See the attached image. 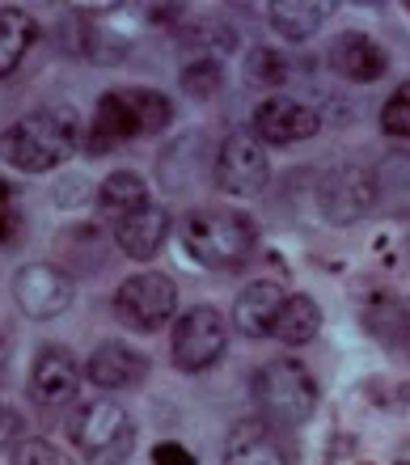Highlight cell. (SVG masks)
Masks as SVG:
<instances>
[{
	"instance_id": "1",
	"label": "cell",
	"mask_w": 410,
	"mask_h": 465,
	"mask_svg": "<svg viewBox=\"0 0 410 465\" xmlns=\"http://www.w3.org/2000/svg\"><path fill=\"white\" fill-rule=\"evenodd\" d=\"M76 144H81V119H76V111L64 106V102H51V106H38V111L22 114V119H13L5 127L0 157L22 173H47L60 161L73 157Z\"/></svg>"
},
{
	"instance_id": "2",
	"label": "cell",
	"mask_w": 410,
	"mask_h": 465,
	"mask_svg": "<svg viewBox=\"0 0 410 465\" xmlns=\"http://www.w3.org/2000/svg\"><path fill=\"white\" fill-rule=\"evenodd\" d=\"M174 119V102L161 89H106L94 106L89 132V153H115V148L157 135Z\"/></svg>"
},
{
	"instance_id": "3",
	"label": "cell",
	"mask_w": 410,
	"mask_h": 465,
	"mask_svg": "<svg viewBox=\"0 0 410 465\" xmlns=\"http://www.w3.org/2000/svg\"><path fill=\"white\" fill-rule=\"evenodd\" d=\"M182 250L212 271L242 267L258 245V224L242 208H195L178 221Z\"/></svg>"
},
{
	"instance_id": "4",
	"label": "cell",
	"mask_w": 410,
	"mask_h": 465,
	"mask_svg": "<svg viewBox=\"0 0 410 465\" xmlns=\"http://www.w3.org/2000/svg\"><path fill=\"white\" fill-rule=\"evenodd\" d=\"M68 436L73 449L81 453L85 465H123L135 453V423L119 402L94 398V402L76 406L68 419Z\"/></svg>"
},
{
	"instance_id": "5",
	"label": "cell",
	"mask_w": 410,
	"mask_h": 465,
	"mask_svg": "<svg viewBox=\"0 0 410 465\" xmlns=\"http://www.w3.org/2000/svg\"><path fill=\"white\" fill-rule=\"evenodd\" d=\"M250 393L258 411L266 415V423H284V428H296L314 415L317 406V381L309 377V368L301 360H266L250 381Z\"/></svg>"
},
{
	"instance_id": "6",
	"label": "cell",
	"mask_w": 410,
	"mask_h": 465,
	"mask_svg": "<svg viewBox=\"0 0 410 465\" xmlns=\"http://www.w3.org/2000/svg\"><path fill=\"white\" fill-rule=\"evenodd\" d=\"M115 318L140 334L165 331L178 322V283L161 271H135L115 288Z\"/></svg>"
},
{
	"instance_id": "7",
	"label": "cell",
	"mask_w": 410,
	"mask_h": 465,
	"mask_svg": "<svg viewBox=\"0 0 410 465\" xmlns=\"http://www.w3.org/2000/svg\"><path fill=\"white\" fill-rule=\"evenodd\" d=\"M229 347V322L212 305H195L178 313L169 334V360L178 372H207Z\"/></svg>"
},
{
	"instance_id": "8",
	"label": "cell",
	"mask_w": 410,
	"mask_h": 465,
	"mask_svg": "<svg viewBox=\"0 0 410 465\" xmlns=\"http://www.w3.org/2000/svg\"><path fill=\"white\" fill-rule=\"evenodd\" d=\"M271 178V161H266V144L254 132H229L216 148L212 161V183L233 199L258 195Z\"/></svg>"
},
{
	"instance_id": "9",
	"label": "cell",
	"mask_w": 410,
	"mask_h": 465,
	"mask_svg": "<svg viewBox=\"0 0 410 465\" xmlns=\"http://www.w3.org/2000/svg\"><path fill=\"white\" fill-rule=\"evenodd\" d=\"M381 203L376 191V170L368 165H335L317 183V208L330 224H355Z\"/></svg>"
},
{
	"instance_id": "10",
	"label": "cell",
	"mask_w": 410,
	"mask_h": 465,
	"mask_svg": "<svg viewBox=\"0 0 410 465\" xmlns=\"http://www.w3.org/2000/svg\"><path fill=\"white\" fill-rule=\"evenodd\" d=\"M13 301H17V309H22L25 318L47 322L73 309L76 283H73V275H64L51 262H25L13 275Z\"/></svg>"
},
{
	"instance_id": "11",
	"label": "cell",
	"mask_w": 410,
	"mask_h": 465,
	"mask_svg": "<svg viewBox=\"0 0 410 465\" xmlns=\"http://www.w3.org/2000/svg\"><path fill=\"white\" fill-rule=\"evenodd\" d=\"M317 127H322V119L314 106L301 98H284V94L258 102V111H254V135L263 144H301V140L317 135Z\"/></svg>"
},
{
	"instance_id": "12",
	"label": "cell",
	"mask_w": 410,
	"mask_h": 465,
	"mask_svg": "<svg viewBox=\"0 0 410 465\" xmlns=\"http://www.w3.org/2000/svg\"><path fill=\"white\" fill-rule=\"evenodd\" d=\"M76 390H81V360L60 343L38 347L35 364H30V393H35V402L64 406L76 398Z\"/></svg>"
},
{
	"instance_id": "13",
	"label": "cell",
	"mask_w": 410,
	"mask_h": 465,
	"mask_svg": "<svg viewBox=\"0 0 410 465\" xmlns=\"http://www.w3.org/2000/svg\"><path fill=\"white\" fill-rule=\"evenodd\" d=\"M85 377L106 393L135 390V385H145V377H148V355L135 351V347L123 343V339H106V343L94 347L89 364H85Z\"/></svg>"
},
{
	"instance_id": "14",
	"label": "cell",
	"mask_w": 410,
	"mask_h": 465,
	"mask_svg": "<svg viewBox=\"0 0 410 465\" xmlns=\"http://www.w3.org/2000/svg\"><path fill=\"white\" fill-rule=\"evenodd\" d=\"M326 60H330V68H335V76H343V81H351V85H373V81H381V76L389 73L385 47H381L376 38L360 35V30L338 35L335 43H330Z\"/></svg>"
},
{
	"instance_id": "15",
	"label": "cell",
	"mask_w": 410,
	"mask_h": 465,
	"mask_svg": "<svg viewBox=\"0 0 410 465\" xmlns=\"http://www.w3.org/2000/svg\"><path fill=\"white\" fill-rule=\"evenodd\" d=\"M169 229H174L169 212L161 203H148V208L132 212L115 224V245L135 262H153L161 254V245L169 242Z\"/></svg>"
},
{
	"instance_id": "16",
	"label": "cell",
	"mask_w": 410,
	"mask_h": 465,
	"mask_svg": "<svg viewBox=\"0 0 410 465\" xmlns=\"http://www.w3.org/2000/svg\"><path fill=\"white\" fill-rule=\"evenodd\" d=\"M284 301H288V292H284L275 280H254L250 288L237 296V305H233L237 331H242L245 339H263V334H271Z\"/></svg>"
},
{
	"instance_id": "17",
	"label": "cell",
	"mask_w": 410,
	"mask_h": 465,
	"mask_svg": "<svg viewBox=\"0 0 410 465\" xmlns=\"http://www.w3.org/2000/svg\"><path fill=\"white\" fill-rule=\"evenodd\" d=\"M60 51L64 55H76V60L102 64L106 55V35H102V13L94 9H68L60 17Z\"/></svg>"
},
{
	"instance_id": "18",
	"label": "cell",
	"mask_w": 410,
	"mask_h": 465,
	"mask_svg": "<svg viewBox=\"0 0 410 465\" xmlns=\"http://www.w3.org/2000/svg\"><path fill=\"white\" fill-rule=\"evenodd\" d=\"M225 465H288V453L275 444L271 423H237L225 449Z\"/></svg>"
},
{
	"instance_id": "19",
	"label": "cell",
	"mask_w": 410,
	"mask_h": 465,
	"mask_svg": "<svg viewBox=\"0 0 410 465\" xmlns=\"http://www.w3.org/2000/svg\"><path fill=\"white\" fill-rule=\"evenodd\" d=\"M97 212L102 216H110V221L119 224L123 216H132V212H140V208H148L153 199H148V186H145V178L140 173H132V170H115V173H106L102 183H97Z\"/></svg>"
},
{
	"instance_id": "20",
	"label": "cell",
	"mask_w": 410,
	"mask_h": 465,
	"mask_svg": "<svg viewBox=\"0 0 410 465\" xmlns=\"http://www.w3.org/2000/svg\"><path fill=\"white\" fill-rule=\"evenodd\" d=\"M38 43V22L17 5L0 9V76H13Z\"/></svg>"
},
{
	"instance_id": "21",
	"label": "cell",
	"mask_w": 410,
	"mask_h": 465,
	"mask_svg": "<svg viewBox=\"0 0 410 465\" xmlns=\"http://www.w3.org/2000/svg\"><path fill=\"white\" fill-rule=\"evenodd\" d=\"M330 13H335V5H326V0H279V5H271L266 9V22H271V30H275L279 38H288V43H305L309 35H317V25L326 22Z\"/></svg>"
},
{
	"instance_id": "22",
	"label": "cell",
	"mask_w": 410,
	"mask_h": 465,
	"mask_svg": "<svg viewBox=\"0 0 410 465\" xmlns=\"http://www.w3.org/2000/svg\"><path fill=\"white\" fill-rule=\"evenodd\" d=\"M317 331H322V305H317L314 296H292L288 292V301H284V309H279L271 334L288 347H305V343H314L317 339Z\"/></svg>"
},
{
	"instance_id": "23",
	"label": "cell",
	"mask_w": 410,
	"mask_h": 465,
	"mask_svg": "<svg viewBox=\"0 0 410 465\" xmlns=\"http://www.w3.org/2000/svg\"><path fill=\"white\" fill-rule=\"evenodd\" d=\"M191 140H195V135H178V140H174V144L161 153V161H157L161 186H165L169 195L191 191L195 183H204V178H207V153H204V157H186V153H191Z\"/></svg>"
},
{
	"instance_id": "24",
	"label": "cell",
	"mask_w": 410,
	"mask_h": 465,
	"mask_svg": "<svg viewBox=\"0 0 410 465\" xmlns=\"http://www.w3.org/2000/svg\"><path fill=\"white\" fill-rule=\"evenodd\" d=\"M288 73H292L288 55H279V51H271V47H254L250 55H245V64H242L245 85H254V89L284 85V81H288Z\"/></svg>"
},
{
	"instance_id": "25",
	"label": "cell",
	"mask_w": 410,
	"mask_h": 465,
	"mask_svg": "<svg viewBox=\"0 0 410 465\" xmlns=\"http://www.w3.org/2000/svg\"><path fill=\"white\" fill-rule=\"evenodd\" d=\"M178 85L195 102H207V98H216L220 85H225V68H220V60H186L178 73Z\"/></svg>"
},
{
	"instance_id": "26",
	"label": "cell",
	"mask_w": 410,
	"mask_h": 465,
	"mask_svg": "<svg viewBox=\"0 0 410 465\" xmlns=\"http://www.w3.org/2000/svg\"><path fill=\"white\" fill-rule=\"evenodd\" d=\"M9 465H73V457L64 453L60 444L43 440V436H22L13 444Z\"/></svg>"
},
{
	"instance_id": "27",
	"label": "cell",
	"mask_w": 410,
	"mask_h": 465,
	"mask_svg": "<svg viewBox=\"0 0 410 465\" xmlns=\"http://www.w3.org/2000/svg\"><path fill=\"white\" fill-rule=\"evenodd\" d=\"M381 132L394 140H410V85L389 94V102L381 106Z\"/></svg>"
},
{
	"instance_id": "28",
	"label": "cell",
	"mask_w": 410,
	"mask_h": 465,
	"mask_svg": "<svg viewBox=\"0 0 410 465\" xmlns=\"http://www.w3.org/2000/svg\"><path fill=\"white\" fill-rule=\"evenodd\" d=\"M17 232H22V199L17 186L0 178V245H9Z\"/></svg>"
},
{
	"instance_id": "29",
	"label": "cell",
	"mask_w": 410,
	"mask_h": 465,
	"mask_svg": "<svg viewBox=\"0 0 410 465\" xmlns=\"http://www.w3.org/2000/svg\"><path fill=\"white\" fill-rule=\"evenodd\" d=\"M148 461H153V465H199V461H195L191 449H186V444H178V440H161V444H153Z\"/></svg>"
},
{
	"instance_id": "30",
	"label": "cell",
	"mask_w": 410,
	"mask_h": 465,
	"mask_svg": "<svg viewBox=\"0 0 410 465\" xmlns=\"http://www.w3.org/2000/svg\"><path fill=\"white\" fill-rule=\"evenodd\" d=\"M22 431H25V423H22V415H17V411H13L9 402H0V449H5V444H17L22 440Z\"/></svg>"
},
{
	"instance_id": "31",
	"label": "cell",
	"mask_w": 410,
	"mask_h": 465,
	"mask_svg": "<svg viewBox=\"0 0 410 465\" xmlns=\"http://www.w3.org/2000/svg\"><path fill=\"white\" fill-rule=\"evenodd\" d=\"M5 368H9V343L0 339V377H5Z\"/></svg>"
},
{
	"instance_id": "32",
	"label": "cell",
	"mask_w": 410,
	"mask_h": 465,
	"mask_svg": "<svg viewBox=\"0 0 410 465\" xmlns=\"http://www.w3.org/2000/svg\"><path fill=\"white\" fill-rule=\"evenodd\" d=\"M394 465H410V449H402V453H398V461H394Z\"/></svg>"
},
{
	"instance_id": "33",
	"label": "cell",
	"mask_w": 410,
	"mask_h": 465,
	"mask_svg": "<svg viewBox=\"0 0 410 465\" xmlns=\"http://www.w3.org/2000/svg\"><path fill=\"white\" fill-rule=\"evenodd\" d=\"M406 351H410V334H406Z\"/></svg>"
}]
</instances>
